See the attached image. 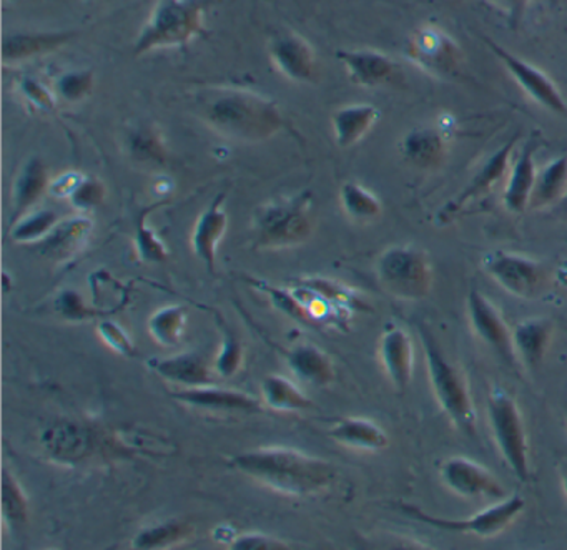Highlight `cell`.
I'll return each mask as SVG.
<instances>
[{"instance_id": "obj_1", "label": "cell", "mask_w": 567, "mask_h": 550, "mask_svg": "<svg viewBox=\"0 0 567 550\" xmlns=\"http://www.w3.org/2000/svg\"><path fill=\"white\" fill-rule=\"evenodd\" d=\"M195 108L210 131L228 141L261 144L285 128L277 102L247 89H204L198 92Z\"/></svg>"}, {"instance_id": "obj_2", "label": "cell", "mask_w": 567, "mask_h": 550, "mask_svg": "<svg viewBox=\"0 0 567 550\" xmlns=\"http://www.w3.org/2000/svg\"><path fill=\"white\" fill-rule=\"evenodd\" d=\"M231 466L281 492L311 494L333 479L330 464L301 450L285 447L250 450L231 459Z\"/></svg>"}, {"instance_id": "obj_3", "label": "cell", "mask_w": 567, "mask_h": 550, "mask_svg": "<svg viewBox=\"0 0 567 550\" xmlns=\"http://www.w3.org/2000/svg\"><path fill=\"white\" fill-rule=\"evenodd\" d=\"M417 334L423 347L431 390L437 404L457 430L466 436L476 437V409H474L473 394L466 376L461 367L444 354L430 330L420 326Z\"/></svg>"}, {"instance_id": "obj_4", "label": "cell", "mask_w": 567, "mask_h": 550, "mask_svg": "<svg viewBox=\"0 0 567 550\" xmlns=\"http://www.w3.org/2000/svg\"><path fill=\"white\" fill-rule=\"evenodd\" d=\"M214 0H158L135 39L134 54L181 48L205 31V15Z\"/></svg>"}, {"instance_id": "obj_5", "label": "cell", "mask_w": 567, "mask_h": 550, "mask_svg": "<svg viewBox=\"0 0 567 550\" xmlns=\"http://www.w3.org/2000/svg\"><path fill=\"white\" fill-rule=\"evenodd\" d=\"M313 231L311 194L278 198L261 205L254 215L255 248L281 250L305 243Z\"/></svg>"}, {"instance_id": "obj_6", "label": "cell", "mask_w": 567, "mask_h": 550, "mask_svg": "<svg viewBox=\"0 0 567 550\" xmlns=\"http://www.w3.org/2000/svg\"><path fill=\"white\" fill-rule=\"evenodd\" d=\"M486 409L491 434L504 463L520 482H527L530 479L529 440L516 399L496 386L487 394Z\"/></svg>"}, {"instance_id": "obj_7", "label": "cell", "mask_w": 567, "mask_h": 550, "mask_svg": "<svg viewBox=\"0 0 567 550\" xmlns=\"http://www.w3.org/2000/svg\"><path fill=\"white\" fill-rule=\"evenodd\" d=\"M377 277L381 287L393 297L420 301L433 288V264L421 248L394 245L378 258Z\"/></svg>"}, {"instance_id": "obj_8", "label": "cell", "mask_w": 567, "mask_h": 550, "mask_svg": "<svg viewBox=\"0 0 567 550\" xmlns=\"http://www.w3.org/2000/svg\"><path fill=\"white\" fill-rule=\"evenodd\" d=\"M524 507H526V500L523 497H504L499 502L474 513V516L454 519V517L431 516L413 504H400L401 512L417 522L426 523V526L444 530V532L463 533V536L481 537V539H489V537L503 532L523 512Z\"/></svg>"}, {"instance_id": "obj_9", "label": "cell", "mask_w": 567, "mask_h": 550, "mask_svg": "<svg viewBox=\"0 0 567 550\" xmlns=\"http://www.w3.org/2000/svg\"><path fill=\"white\" fill-rule=\"evenodd\" d=\"M484 273L513 297L536 298L546 284V268L533 258L511 251H489L481 261Z\"/></svg>"}, {"instance_id": "obj_10", "label": "cell", "mask_w": 567, "mask_h": 550, "mask_svg": "<svg viewBox=\"0 0 567 550\" xmlns=\"http://www.w3.org/2000/svg\"><path fill=\"white\" fill-rule=\"evenodd\" d=\"M408 55L434 77H453L463 65V51L436 25H421L408 44Z\"/></svg>"}, {"instance_id": "obj_11", "label": "cell", "mask_w": 567, "mask_h": 550, "mask_svg": "<svg viewBox=\"0 0 567 550\" xmlns=\"http://www.w3.org/2000/svg\"><path fill=\"white\" fill-rule=\"evenodd\" d=\"M484 45L499 59L501 64L506 71L513 75L516 84L533 98L536 104L553 114L567 117V102L560 94L557 85L544 74L540 69L534 68L529 62L514 55L513 52L506 51L503 45L496 44L491 38L483 35Z\"/></svg>"}, {"instance_id": "obj_12", "label": "cell", "mask_w": 567, "mask_h": 550, "mask_svg": "<svg viewBox=\"0 0 567 550\" xmlns=\"http://www.w3.org/2000/svg\"><path fill=\"white\" fill-rule=\"evenodd\" d=\"M466 310L474 334L501 360L506 361L509 366H516L519 361L514 354L513 331L509 330L497 308L477 288H471L467 293Z\"/></svg>"}, {"instance_id": "obj_13", "label": "cell", "mask_w": 567, "mask_h": 550, "mask_svg": "<svg viewBox=\"0 0 567 550\" xmlns=\"http://www.w3.org/2000/svg\"><path fill=\"white\" fill-rule=\"evenodd\" d=\"M444 486L464 499L503 500L506 497L503 484L493 473L467 457H447L440 467Z\"/></svg>"}, {"instance_id": "obj_14", "label": "cell", "mask_w": 567, "mask_h": 550, "mask_svg": "<svg viewBox=\"0 0 567 550\" xmlns=\"http://www.w3.org/2000/svg\"><path fill=\"white\" fill-rule=\"evenodd\" d=\"M268 55L278 74L295 84H313L318 77V62L307 39L293 31H278L268 41Z\"/></svg>"}, {"instance_id": "obj_15", "label": "cell", "mask_w": 567, "mask_h": 550, "mask_svg": "<svg viewBox=\"0 0 567 550\" xmlns=\"http://www.w3.org/2000/svg\"><path fill=\"white\" fill-rule=\"evenodd\" d=\"M517 141H519V135L507 141L503 147L497 148L493 155L487 157V160L477 168L476 174L473 175L464 190L440 211L437 218H440L441 224H446L451 218L456 217L471 201H476L477 198L489 194L494 185L499 184L506 177L507 172H509L511 154H513Z\"/></svg>"}, {"instance_id": "obj_16", "label": "cell", "mask_w": 567, "mask_h": 550, "mask_svg": "<svg viewBox=\"0 0 567 550\" xmlns=\"http://www.w3.org/2000/svg\"><path fill=\"white\" fill-rule=\"evenodd\" d=\"M337 59L358 87L374 89L393 84L401 75L400 64L393 58L373 49H341L337 51Z\"/></svg>"}, {"instance_id": "obj_17", "label": "cell", "mask_w": 567, "mask_h": 550, "mask_svg": "<svg viewBox=\"0 0 567 550\" xmlns=\"http://www.w3.org/2000/svg\"><path fill=\"white\" fill-rule=\"evenodd\" d=\"M225 200L227 195L218 194L202 211L192 231V251L205 264L208 273H214L217 267L218 247L227 234L228 215L224 208Z\"/></svg>"}, {"instance_id": "obj_18", "label": "cell", "mask_w": 567, "mask_h": 550, "mask_svg": "<svg viewBox=\"0 0 567 550\" xmlns=\"http://www.w3.org/2000/svg\"><path fill=\"white\" fill-rule=\"evenodd\" d=\"M51 187L48 165L41 157H29L19 170L12 187L9 227H14L22 217L31 214Z\"/></svg>"}, {"instance_id": "obj_19", "label": "cell", "mask_w": 567, "mask_h": 550, "mask_svg": "<svg viewBox=\"0 0 567 550\" xmlns=\"http://www.w3.org/2000/svg\"><path fill=\"white\" fill-rule=\"evenodd\" d=\"M380 360L390 383L400 393L406 391L413 380L414 347L403 328L391 326L384 331L380 341Z\"/></svg>"}, {"instance_id": "obj_20", "label": "cell", "mask_w": 567, "mask_h": 550, "mask_svg": "<svg viewBox=\"0 0 567 550\" xmlns=\"http://www.w3.org/2000/svg\"><path fill=\"white\" fill-rule=\"evenodd\" d=\"M537 147H539V142L536 138H530L526 145H523V151L511 165L506 187L503 191L504 208L509 214L519 215L529 207L530 195H533L537 177Z\"/></svg>"}, {"instance_id": "obj_21", "label": "cell", "mask_w": 567, "mask_h": 550, "mask_svg": "<svg viewBox=\"0 0 567 550\" xmlns=\"http://www.w3.org/2000/svg\"><path fill=\"white\" fill-rule=\"evenodd\" d=\"M447 135L440 127L413 128L401 138V157L421 170L440 167L447 157Z\"/></svg>"}, {"instance_id": "obj_22", "label": "cell", "mask_w": 567, "mask_h": 550, "mask_svg": "<svg viewBox=\"0 0 567 550\" xmlns=\"http://www.w3.org/2000/svg\"><path fill=\"white\" fill-rule=\"evenodd\" d=\"M81 32L78 31H55V32H22L11 38L4 39V49H2V59L6 65L21 64V62L32 61L35 58L51 54L59 51L62 45L74 41Z\"/></svg>"}, {"instance_id": "obj_23", "label": "cell", "mask_w": 567, "mask_h": 550, "mask_svg": "<svg viewBox=\"0 0 567 550\" xmlns=\"http://www.w3.org/2000/svg\"><path fill=\"white\" fill-rule=\"evenodd\" d=\"M92 230H94V224L87 217L61 220V224L52 230V234L44 241L38 243L39 250L49 260L55 261V263H64V261L78 257L84 250Z\"/></svg>"}, {"instance_id": "obj_24", "label": "cell", "mask_w": 567, "mask_h": 550, "mask_svg": "<svg viewBox=\"0 0 567 550\" xmlns=\"http://www.w3.org/2000/svg\"><path fill=\"white\" fill-rule=\"evenodd\" d=\"M381 112L371 104L344 105L331 114L334 144L350 148L363 141L380 121Z\"/></svg>"}, {"instance_id": "obj_25", "label": "cell", "mask_w": 567, "mask_h": 550, "mask_svg": "<svg viewBox=\"0 0 567 550\" xmlns=\"http://www.w3.org/2000/svg\"><path fill=\"white\" fill-rule=\"evenodd\" d=\"M172 397L190 406L200 407V409L210 411H241V413H255L260 409V403L255 397L240 391L220 390L210 386L184 387L175 391Z\"/></svg>"}, {"instance_id": "obj_26", "label": "cell", "mask_w": 567, "mask_h": 550, "mask_svg": "<svg viewBox=\"0 0 567 550\" xmlns=\"http://www.w3.org/2000/svg\"><path fill=\"white\" fill-rule=\"evenodd\" d=\"M553 338V324L544 318L520 321L513 330V347L517 361L534 371L543 363Z\"/></svg>"}, {"instance_id": "obj_27", "label": "cell", "mask_w": 567, "mask_h": 550, "mask_svg": "<svg viewBox=\"0 0 567 550\" xmlns=\"http://www.w3.org/2000/svg\"><path fill=\"white\" fill-rule=\"evenodd\" d=\"M151 367L158 376L178 386L200 387L214 384L210 366L200 354L184 353L165 360H154Z\"/></svg>"}, {"instance_id": "obj_28", "label": "cell", "mask_w": 567, "mask_h": 550, "mask_svg": "<svg viewBox=\"0 0 567 550\" xmlns=\"http://www.w3.org/2000/svg\"><path fill=\"white\" fill-rule=\"evenodd\" d=\"M291 373L311 386H328L334 380V366L330 356L315 344H297L287 353Z\"/></svg>"}, {"instance_id": "obj_29", "label": "cell", "mask_w": 567, "mask_h": 550, "mask_svg": "<svg viewBox=\"0 0 567 550\" xmlns=\"http://www.w3.org/2000/svg\"><path fill=\"white\" fill-rule=\"evenodd\" d=\"M42 443L54 459L78 463L91 450L92 436L85 427L78 424H59L44 434Z\"/></svg>"}, {"instance_id": "obj_30", "label": "cell", "mask_w": 567, "mask_h": 550, "mask_svg": "<svg viewBox=\"0 0 567 550\" xmlns=\"http://www.w3.org/2000/svg\"><path fill=\"white\" fill-rule=\"evenodd\" d=\"M125 151L137 165L161 168L167 164V145L161 132L151 124L134 125L125 134Z\"/></svg>"}, {"instance_id": "obj_31", "label": "cell", "mask_w": 567, "mask_h": 550, "mask_svg": "<svg viewBox=\"0 0 567 550\" xmlns=\"http://www.w3.org/2000/svg\"><path fill=\"white\" fill-rule=\"evenodd\" d=\"M330 436L337 443L363 450H381L388 446V434L377 423L363 417H344L331 427Z\"/></svg>"}, {"instance_id": "obj_32", "label": "cell", "mask_w": 567, "mask_h": 550, "mask_svg": "<svg viewBox=\"0 0 567 550\" xmlns=\"http://www.w3.org/2000/svg\"><path fill=\"white\" fill-rule=\"evenodd\" d=\"M567 194V157L554 158L537 170L529 207L546 208L563 201Z\"/></svg>"}, {"instance_id": "obj_33", "label": "cell", "mask_w": 567, "mask_h": 550, "mask_svg": "<svg viewBox=\"0 0 567 550\" xmlns=\"http://www.w3.org/2000/svg\"><path fill=\"white\" fill-rule=\"evenodd\" d=\"M340 204L351 220L361 221V224L377 220L383 214L380 198L358 181H344L341 185Z\"/></svg>"}, {"instance_id": "obj_34", "label": "cell", "mask_w": 567, "mask_h": 550, "mask_svg": "<svg viewBox=\"0 0 567 550\" xmlns=\"http://www.w3.org/2000/svg\"><path fill=\"white\" fill-rule=\"evenodd\" d=\"M265 403L275 411H293L310 409L311 399L293 383L284 376L265 377L264 386H261Z\"/></svg>"}, {"instance_id": "obj_35", "label": "cell", "mask_w": 567, "mask_h": 550, "mask_svg": "<svg viewBox=\"0 0 567 550\" xmlns=\"http://www.w3.org/2000/svg\"><path fill=\"white\" fill-rule=\"evenodd\" d=\"M188 310L182 304L161 308L148 320V331L158 344L165 347L178 346L187 324Z\"/></svg>"}, {"instance_id": "obj_36", "label": "cell", "mask_w": 567, "mask_h": 550, "mask_svg": "<svg viewBox=\"0 0 567 550\" xmlns=\"http://www.w3.org/2000/svg\"><path fill=\"white\" fill-rule=\"evenodd\" d=\"M164 204L165 201H158V204L151 205V207L144 208L135 218V248H137L138 258L145 263H164L168 258V250L164 241L161 240L157 231L152 230L151 225L147 224L152 211L157 210Z\"/></svg>"}, {"instance_id": "obj_37", "label": "cell", "mask_w": 567, "mask_h": 550, "mask_svg": "<svg viewBox=\"0 0 567 550\" xmlns=\"http://www.w3.org/2000/svg\"><path fill=\"white\" fill-rule=\"evenodd\" d=\"M61 224V217L58 211L32 210L31 214L22 217L14 227H11V238L16 243H41L52 234L58 225Z\"/></svg>"}, {"instance_id": "obj_38", "label": "cell", "mask_w": 567, "mask_h": 550, "mask_svg": "<svg viewBox=\"0 0 567 550\" xmlns=\"http://www.w3.org/2000/svg\"><path fill=\"white\" fill-rule=\"evenodd\" d=\"M95 87V74L91 69L64 72L54 82L52 91L58 95L59 102L75 105L91 97Z\"/></svg>"}, {"instance_id": "obj_39", "label": "cell", "mask_w": 567, "mask_h": 550, "mask_svg": "<svg viewBox=\"0 0 567 550\" xmlns=\"http://www.w3.org/2000/svg\"><path fill=\"white\" fill-rule=\"evenodd\" d=\"M190 526L185 522H165L141 530L134 539L135 549H161L174 546L190 533Z\"/></svg>"}, {"instance_id": "obj_40", "label": "cell", "mask_w": 567, "mask_h": 550, "mask_svg": "<svg viewBox=\"0 0 567 550\" xmlns=\"http://www.w3.org/2000/svg\"><path fill=\"white\" fill-rule=\"evenodd\" d=\"M2 513L12 529H18L28 522V499L16 477L6 469L2 473Z\"/></svg>"}, {"instance_id": "obj_41", "label": "cell", "mask_w": 567, "mask_h": 550, "mask_svg": "<svg viewBox=\"0 0 567 550\" xmlns=\"http://www.w3.org/2000/svg\"><path fill=\"white\" fill-rule=\"evenodd\" d=\"M16 92L19 97L31 105L35 111L44 112V114L55 115L59 111V98L54 91L45 87L41 81L31 77V75H24V77L18 79L16 82Z\"/></svg>"}, {"instance_id": "obj_42", "label": "cell", "mask_w": 567, "mask_h": 550, "mask_svg": "<svg viewBox=\"0 0 567 550\" xmlns=\"http://www.w3.org/2000/svg\"><path fill=\"white\" fill-rule=\"evenodd\" d=\"M300 287L321 294L344 310H368V304H364L354 291L341 287L337 281L327 280V278H305L300 281Z\"/></svg>"}, {"instance_id": "obj_43", "label": "cell", "mask_w": 567, "mask_h": 550, "mask_svg": "<svg viewBox=\"0 0 567 550\" xmlns=\"http://www.w3.org/2000/svg\"><path fill=\"white\" fill-rule=\"evenodd\" d=\"M251 284L257 290L264 291L270 298L274 307L280 310L281 313L300 321V323L313 324L310 314H308L307 307L301 303L300 298L293 291L280 290V288L271 287V284L265 283V281L257 280V278H251Z\"/></svg>"}, {"instance_id": "obj_44", "label": "cell", "mask_w": 567, "mask_h": 550, "mask_svg": "<svg viewBox=\"0 0 567 550\" xmlns=\"http://www.w3.org/2000/svg\"><path fill=\"white\" fill-rule=\"evenodd\" d=\"M241 363H244L241 341L231 331H225L220 351L215 360V370L220 376L234 377L241 370Z\"/></svg>"}, {"instance_id": "obj_45", "label": "cell", "mask_w": 567, "mask_h": 550, "mask_svg": "<svg viewBox=\"0 0 567 550\" xmlns=\"http://www.w3.org/2000/svg\"><path fill=\"white\" fill-rule=\"evenodd\" d=\"M105 195H107V190L99 178L84 177V180L81 181L78 190L72 194L69 200H71L75 210L87 214V211L94 210V208L104 204Z\"/></svg>"}, {"instance_id": "obj_46", "label": "cell", "mask_w": 567, "mask_h": 550, "mask_svg": "<svg viewBox=\"0 0 567 550\" xmlns=\"http://www.w3.org/2000/svg\"><path fill=\"white\" fill-rule=\"evenodd\" d=\"M99 336L102 338L105 344L115 353L122 354L125 357L137 356V347L132 343L128 334L118 326L117 323L111 320H104L99 323Z\"/></svg>"}, {"instance_id": "obj_47", "label": "cell", "mask_w": 567, "mask_h": 550, "mask_svg": "<svg viewBox=\"0 0 567 550\" xmlns=\"http://www.w3.org/2000/svg\"><path fill=\"white\" fill-rule=\"evenodd\" d=\"M54 307L68 320L84 321L89 320V318L97 316V311L94 308L87 307L84 300H82L81 294L74 290L62 291L58 300H55Z\"/></svg>"}, {"instance_id": "obj_48", "label": "cell", "mask_w": 567, "mask_h": 550, "mask_svg": "<svg viewBox=\"0 0 567 550\" xmlns=\"http://www.w3.org/2000/svg\"><path fill=\"white\" fill-rule=\"evenodd\" d=\"M231 549L235 550H280L288 549L287 543L274 537L264 536V533H247V536L237 537L231 542Z\"/></svg>"}, {"instance_id": "obj_49", "label": "cell", "mask_w": 567, "mask_h": 550, "mask_svg": "<svg viewBox=\"0 0 567 550\" xmlns=\"http://www.w3.org/2000/svg\"><path fill=\"white\" fill-rule=\"evenodd\" d=\"M487 4L496 8L501 14L506 15L507 22L516 28L523 21L524 14L529 11L530 4L536 0H484Z\"/></svg>"}, {"instance_id": "obj_50", "label": "cell", "mask_w": 567, "mask_h": 550, "mask_svg": "<svg viewBox=\"0 0 567 550\" xmlns=\"http://www.w3.org/2000/svg\"><path fill=\"white\" fill-rule=\"evenodd\" d=\"M84 177L85 175L79 174V172H65L61 177L51 181L49 194L55 198H71Z\"/></svg>"}, {"instance_id": "obj_51", "label": "cell", "mask_w": 567, "mask_h": 550, "mask_svg": "<svg viewBox=\"0 0 567 550\" xmlns=\"http://www.w3.org/2000/svg\"><path fill=\"white\" fill-rule=\"evenodd\" d=\"M560 484H563L564 496L567 499V464L564 466L563 476H560Z\"/></svg>"}, {"instance_id": "obj_52", "label": "cell", "mask_w": 567, "mask_h": 550, "mask_svg": "<svg viewBox=\"0 0 567 550\" xmlns=\"http://www.w3.org/2000/svg\"><path fill=\"white\" fill-rule=\"evenodd\" d=\"M560 204H563V207L566 208V210H567V194H566V197H564V200L560 201Z\"/></svg>"}]
</instances>
